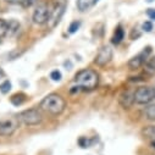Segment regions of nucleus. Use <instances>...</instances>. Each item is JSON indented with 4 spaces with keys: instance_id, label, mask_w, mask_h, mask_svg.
<instances>
[{
    "instance_id": "f257e3e1",
    "label": "nucleus",
    "mask_w": 155,
    "mask_h": 155,
    "mask_svg": "<svg viewBox=\"0 0 155 155\" xmlns=\"http://www.w3.org/2000/svg\"><path fill=\"white\" fill-rule=\"evenodd\" d=\"M99 76L94 70L86 68L76 73L74 76V84L81 91H93L98 87Z\"/></svg>"
},
{
    "instance_id": "f03ea898",
    "label": "nucleus",
    "mask_w": 155,
    "mask_h": 155,
    "mask_svg": "<svg viewBox=\"0 0 155 155\" xmlns=\"http://www.w3.org/2000/svg\"><path fill=\"white\" fill-rule=\"evenodd\" d=\"M39 107L43 111L56 116V115H60L64 112V110L66 107V101L61 95H59L56 93H51V94L47 95L45 98H43V100L39 104Z\"/></svg>"
},
{
    "instance_id": "7ed1b4c3",
    "label": "nucleus",
    "mask_w": 155,
    "mask_h": 155,
    "mask_svg": "<svg viewBox=\"0 0 155 155\" xmlns=\"http://www.w3.org/2000/svg\"><path fill=\"white\" fill-rule=\"evenodd\" d=\"M17 119L26 126H35L43 121V114L39 109H27L17 115Z\"/></svg>"
},
{
    "instance_id": "20e7f679",
    "label": "nucleus",
    "mask_w": 155,
    "mask_h": 155,
    "mask_svg": "<svg viewBox=\"0 0 155 155\" xmlns=\"http://www.w3.org/2000/svg\"><path fill=\"white\" fill-rule=\"evenodd\" d=\"M155 99V88L154 87H139L134 92V103L144 105L149 104Z\"/></svg>"
},
{
    "instance_id": "39448f33",
    "label": "nucleus",
    "mask_w": 155,
    "mask_h": 155,
    "mask_svg": "<svg viewBox=\"0 0 155 155\" xmlns=\"http://www.w3.org/2000/svg\"><path fill=\"white\" fill-rule=\"evenodd\" d=\"M20 126L17 117H4L0 119V136L9 137L16 132Z\"/></svg>"
},
{
    "instance_id": "423d86ee",
    "label": "nucleus",
    "mask_w": 155,
    "mask_h": 155,
    "mask_svg": "<svg viewBox=\"0 0 155 155\" xmlns=\"http://www.w3.org/2000/svg\"><path fill=\"white\" fill-rule=\"evenodd\" d=\"M49 16H50L49 6L43 3V4L38 5L37 9L34 10L33 16H32V20H33V22L35 25H44L49 20Z\"/></svg>"
},
{
    "instance_id": "0eeeda50",
    "label": "nucleus",
    "mask_w": 155,
    "mask_h": 155,
    "mask_svg": "<svg viewBox=\"0 0 155 155\" xmlns=\"http://www.w3.org/2000/svg\"><path fill=\"white\" fill-rule=\"evenodd\" d=\"M65 4L64 3H58L53 10H50V16H49V20H48V26L49 28H54L59 25V22L61 21L64 14H65Z\"/></svg>"
},
{
    "instance_id": "6e6552de",
    "label": "nucleus",
    "mask_w": 155,
    "mask_h": 155,
    "mask_svg": "<svg viewBox=\"0 0 155 155\" xmlns=\"http://www.w3.org/2000/svg\"><path fill=\"white\" fill-rule=\"evenodd\" d=\"M112 59V49L111 47L109 45H104L99 49L97 56H95V60L94 62L98 65V66H105L107 65Z\"/></svg>"
},
{
    "instance_id": "1a4fd4ad",
    "label": "nucleus",
    "mask_w": 155,
    "mask_h": 155,
    "mask_svg": "<svg viewBox=\"0 0 155 155\" xmlns=\"http://www.w3.org/2000/svg\"><path fill=\"white\" fill-rule=\"evenodd\" d=\"M150 53H151V48H150V47L144 48V50H143L140 54H138L137 56L132 58V59L128 61V67H130L131 70L139 68V67L145 62V60L148 59V56H149Z\"/></svg>"
},
{
    "instance_id": "9d476101",
    "label": "nucleus",
    "mask_w": 155,
    "mask_h": 155,
    "mask_svg": "<svg viewBox=\"0 0 155 155\" xmlns=\"http://www.w3.org/2000/svg\"><path fill=\"white\" fill-rule=\"evenodd\" d=\"M119 103L124 109H130L134 103V93H131L130 91H124L119 97Z\"/></svg>"
},
{
    "instance_id": "9b49d317",
    "label": "nucleus",
    "mask_w": 155,
    "mask_h": 155,
    "mask_svg": "<svg viewBox=\"0 0 155 155\" xmlns=\"http://www.w3.org/2000/svg\"><path fill=\"white\" fill-rule=\"evenodd\" d=\"M20 27H21V25H20L18 21H16V20L8 21V34L6 35L8 37H15L18 33Z\"/></svg>"
},
{
    "instance_id": "f8f14e48",
    "label": "nucleus",
    "mask_w": 155,
    "mask_h": 155,
    "mask_svg": "<svg viewBox=\"0 0 155 155\" xmlns=\"http://www.w3.org/2000/svg\"><path fill=\"white\" fill-rule=\"evenodd\" d=\"M143 65H144V72H145L147 74L153 76V74L155 73V56L147 59Z\"/></svg>"
},
{
    "instance_id": "ddd939ff",
    "label": "nucleus",
    "mask_w": 155,
    "mask_h": 155,
    "mask_svg": "<svg viewBox=\"0 0 155 155\" xmlns=\"http://www.w3.org/2000/svg\"><path fill=\"white\" fill-rule=\"evenodd\" d=\"M94 4V0H77V8L80 11H87Z\"/></svg>"
},
{
    "instance_id": "4468645a",
    "label": "nucleus",
    "mask_w": 155,
    "mask_h": 155,
    "mask_svg": "<svg viewBox=\"0 0 155 155\" xmlns=\"http://www.w3.org/2000/svg\"><path fill=\"white\" fill-rule=\"evenodd\" d=\"M124 37H125V32H124V29L121 28V27H117V29L115 31V34H114V37H112V43L114 44H120L121 42H122V39H124Z\"/></svg>"
},
{
    "instance_id": "2eb2a0df",
    "label": "nucleus",
    "mask_w": 155,
    "mask_h": 155,
    "mask_svg": "<svg viewBox=\"0 0 155 155\" xmlns=\"http://www.w3.org/2000/svg\"><path fill=\"white\" fill-rule=\"evenodd\" d=\"M144 115H145V117H147L148 120L155 121V104H154V105H149L148 107H145Z\"/></svg>"
},
{
    "instance_id": "dca6fc26",
    "label": "nucleus",
    "mask_w": 155,
    "mask_h": 155,
    "mask_svg": "<svg viewBox=\"0 0 155 155\" xmlns=\"http://www.w3.org/2000/svg\"><path fill=\"white\" fill-rule=\"evenodd\" d=\"M142 132H143V134H144L145 137H148L149 139H151V140L155 139V126H148V127H145Z\"/></svg>"
},
{
    "instance_id": "f3484780",
    "label": "nucleus",
    "mask_w": 155,
    "mask_h": 155,
    "mask_svg": "<svg viewBox=\"0 0 155 155\" xmlns=\"http://www.w3.org/2000/svg\"><path fill=\"white\" fill-rule=\"evenodd\" d=\"M8 34V21L4 18H0V38L6 37Z\"/></svg>"
},
{
    "instance_id": "a211bd4d",
    "label": "nucleus",
    "mask_w": 155,
    "mask_h": 155,
    "mask_svg": "<svg viewBox=\"0 0 155 155\" xmlns=\"http://www.w3.org/2000/svg\"><path fill=\"white\" fill-rule=\"evenodd\" d=\"M10 91H11V82L10 81L6 80L0 84V92H2L3 94H8Z\"/></svg>"
},
{
    "instance_id": "6ab92c4d",
    "label": "nucleus",
    "mask_w": 155,
    "mask_h": 155,
    "mask_svg": "<svg viewBox=\"0 0 155 155\" xmlns=\"http://www.w3.org/2000/svg\"><path fill=\"white\" fill-rule=\"evenodd\" d=\"M25 101V95L23 94H16L11 98V103L14 105H21Z\"/></svg>"
},
{
    "instance_id": "aec40b11",
    "label": "nucleus",
    "mask_w": 155,
    "mask_h": 155,
    "mask_svg": "<svg viewBox=\"0 0 155 155\" xmlns=\"http://www.w3.org/2000/svg\"><path fill=\"white\" fill-rule=\"evenodd\" d=\"M80 26H81V22H80V21H73V22L70 25V27H68V32H70L71 34H72V33H76L77 31H78Z\"/></svg>"
},
{
    "instance_id": "412c9836",
    "label": "nucleus",
    "mask_w": 155,
    "mask_h": 155,
    "mask_svg": "<svg viewBox=\"0 0 155 155\" xmlns=\"http://www.w3.org/2000/svg\"><path fill=\"white\" fill-rule=\"evenodd\" d=\"M50 78H51L53 81L58 82V81H60V80L62 78V74H61V72H60L59 70H54V71H51V73H50Z\"/></svg>"
},
{
    "instance_id": "4be33fe9",
    "label": "nucleus",
    "mask_w": 155,
    "mask_h": 155,
    "mask_svg": "<svg viewBox=\"0 0 155 155\" xmlns=\"http://www.w3.org/2000/svg\"><path fill=\"white\" fill-rule=\"evenodd\" d=\"M142 28H143V31H145V32H150V31L153 29V23L149 22V21H145V22L143 23Z\"/></svg>"
},
{
    "instance_id": "5701e85b",
    "label": "nucleus",
    "mask_w": 155,
    "mask_h": 155,
    "mask_svg": "<svg viewBox=\"0 0 155 155\" xmlns=\"http://www.w3.org/2000/svg\"><path fill=\"white\" fill-rule=\"evenodd\" d=\"M37 3V0H22V6H25V8H29V6H32L33 4H35Z\"/></svg>"
},
{
    "instance_id": "b1692460",
    "label": "nucleus",
    "mask_w": 155,
    "mask_h": 155,
    "mask_svg": "<svg viewBox=\"0 0 155 155\" xmlns=\"http://www.w3.org/2000/svg\"><path fill=\"white\" fill-rule=\"evenodd\" d=\"M147 15L149 16L150 20H155V9H149L147 11Z\"/></svg>"
},
{
    "instance_id": "393cba45",
    "label": "nucleus",
    "mask_w": 155,
    "mask_h": 155,
    "mask_svg": "<svg viewBox=\"0 0 155 155\" xmlns=\"http://www.w3.org/2000/svg\"><path fill=\"white\" fill-rule=\"evenodd\" d=\"M9 4H21L22 0H6Z\"/></svg>"
},
{
    "instance_id": "a878e982",
    "label": "nucleus",
    "mask_w": 155,
    "mask_h": 155,
    "mask_svg": "<svg viewBox=\"0 0 155 155\" xmlns=\"http://www.w3.org/2000/svg\"><path fill=\"white\" fill-rule=\"evenodd\" d=\"M64 66L66 67V70H71V67H72V64H71L70 61H65V62H64Z\"/></svg>"
},
{
    "instance_id": "bb28decb",
    "label": "nucleus",
    "mask_w": 155,
    "mask_h": 155,
    "mask_svg": "<svg viewBox=\"0 0 155 155\" xmlns=\"http://www.w3.org/2000/svg\"><path fill=\"white\" fill-rule=\"evenodd\" d=\"M147 2H148V3H153V2H154V0H147Z\"/></svg>"
}]
</instances>
